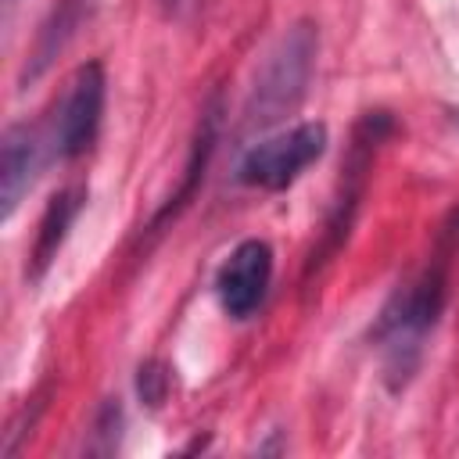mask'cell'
<instances>
[{
  "mask_svg": "<svg viewBox=\"0 0 459 459\" xmlns=\"http://www.w3.org/2000/svg\"><path fill=\"white\" fill-rule=\"evenodd\" d=\"M82 201H86V190L82 186H65V190H57L47 201V212L39 219L36 244H32V255H29V276L32 280H39L50 269V262L57 258V251H61V244L68 237V226L82 212Z\"/></svg>",
  "mask_w": 459,
  "mask_h": 459,
  "instance_id": "52a82bcc",
  "label": "cell"
},
{
  "mask_svg": "<svg viewBox=\"0 0 459 459\" xmlns=\"http://www.w3.org/2000/svg\"><path fill=\"white\" fill-rule=\"evenodd\" d=\"M445 298H448V265L437 255L409 283H402L391 294V301L384 305V312L373 326V341L384 351V369H387L391 384H405L412 377L423 341L445 308Z\"/></svg>",
  "mask_w": 459,
  "mask_h": 459,
  "instance_id": "6da1fadb",
  "label": "cell"
},
{
  "mask_svg": "<svg viewBox=\"0 0 459 459\" xmlns=\"http://www.w3.org/2000/svg\"><path fill=\"white\" fill-rule=\"evenodd\" d=\"M4 7H7V11H11V7H14V0H4Z\"/></svg>",
  "mask_w": 459,
  "mask_h": 459,
  "instance_id": "30bf717a",
  "label": "cell"
},
{
  "mask_svg": "<svg viewBox=\"0 0 459 459\" xmlns=\"http://www.w3.org/2000/svg\"><path fill=\"white\" fill-rule=\"evenodd\" d=\"M186 4H190V0H161V7H165L169 14H179V11L186 7Z\"/></svg>",
  "mask_w": 459,
  "mask_h": 459,
  "instance_id": "9c48e42d",
  "label": "cell"
},
{
  "mask_svg": "<svg viewBox=\"0 0 459 459\" xmlns=\"http://www.w3.org/2000/svg\"><path fill=\"white\" fill-rule=\"evenodd\" d=\"M39 169V140L29 126H7L4 143H0V201H4V219L14 215L18 201L32 186Z\"/></svg>",
  "mask_w": 459,
  "mask_h": 459,
  "instance_id": "8992f818",
  "label": "cell"
},
{
  "mask_svg": "<svg viewBox=\"0 0 459 459\" xmlns=\"http://www.w3.org/2000/svg\"><path fill=\"white\" fill-rule=\"evenodd\" d=\"M104 68L97 61L82 65L72 75L54 118V151L61 161H72L93 147L104 115Z\"/></svg>",
  "mask_w": 459,
  "mask_h": 459,
  "instance_id": "277c9868",
  "label": "cell"
},
{
  "mask_svg": "<svg viewBox=\"0 0 459 459\" xmlns=\"http://www.w3.org/2000/svg\"><path fill=\"white\" fill-rule=\"evenodd\" d=\"M316 32L312 25H294L287 29V36L276 43V50L269 54L262 75L255 79L251 100H247V126H273L283 115H290L298 108V100L308 90L312 79V61H316Z\"/></svg>",
  "mask_w": 459,
  "mask_h": 459,
  "instance_id": "7a4b0ae2",
  "label": "cell"
},
{
  "mask_svg": "<svg viewBox=\"0 0 459 459\" xmlns=\"http://www.w3.org/2000/svg\"><path fill=\"white\" fill-rule=\"evenodd\" d=\"M323 151H326V126L301 122L287 133L258 140L240 161V183L262 190H287L312 161H319Z\"/></svg>",
  "mask_w": 459,
  "mask_h": 459,
  "instance_id": "3957f363",
  "label": "cell"
},
{
  "mask_svg": "<svg viewBox=\"0 0 459 459\" xmlns=\"http://www.w3.org/2000/svg\"><path fill=\"white\" fill-rule=\"evenodd\" d=\"M165 384H169V377H165L158 366H140V398H143L147 405H161Z\"/></svg>",
  "mask_w": 459,
  "mask_h": 459,
  "instance_id": "ba28073f",
  "label": "cell"
},
{
  "mask_svg": "<svg viewBox=\"0 0 459 459\" xmlns=\"http://www.w3.org/2000/svg\"><path fill=\"white\" fill-rule=\"evenodd\" d=\"M273 283V247L265 240H244L230 251V258L215 273V294L219 305L233 319H247L262 308Z\"/></svg>",
  "mask_w": 459,
  "mask_h": 459,
  "instance_id": "5b68a950",
  "label": "cell"
}]
</instances>
